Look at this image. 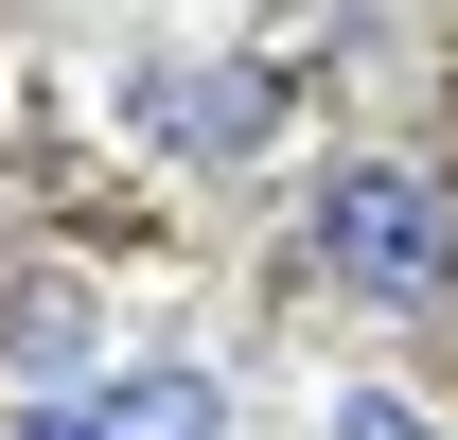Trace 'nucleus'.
<instances>
[{
    "instance_id": "obj_2",
    "label": "nucleus",
    "mask_w": 458,
    "mask_h": 440,
    "mask_svg": "<svg viewBox=\"0 0 458 440\" xmlns=\"http://www.w3.org/2000/svg\"><path fill=\"white\" fill-rule=\"evenodd\" d=\"M36 440H229V387L212 370H123L89 405H36Z\"/></svg>"
},
{
    "instance_id": "obj_1",
    "label": "nucleus",
    "mask_w": 458,
    "mask_h": 440,
    "mask_svg": "<svg viewBox=\"0 0 458 440\" xmlns=\"http://www.w3.org/2000/svg\"><path fill=\"white\" fill-rule=\"evenodd\" d=\"M318 265H335L352 300H388V317L458 300V212H441V176H405V159H352L335 194H318Z\"/></svg>"
},
{
    "instance_id": "obj_4",
    "label": "nucleus",
    "mask_w": 458,
    "mask_h": 440,
    "mask_svg": "<svg viewBox=\"0 0 458 440\" xmlns=\"http://www.w3.org/2000/svg\"><path fill=\"white\" fill-rule=\"evenodd\" d=\"M335 440H441V423H423V405H388V387H352V405H335Z\"/></svg>"
},
{
    "instance_id": "obj_3",
    "label": "nucleus",
    "mask_w": 458,
    "mask_h": 440,
    "mask_svg": "<svg viewBox=\"0 0 458 440\" xmlns=\"http://www.w3.org/2000/svg\"><path fill=\"white\" fill-rule=\"evenodd\" d=\"M141 106H159V141H176V159H247V141L283 123V89H265V71H159Z\"/></svg>"
}]
</instances>
